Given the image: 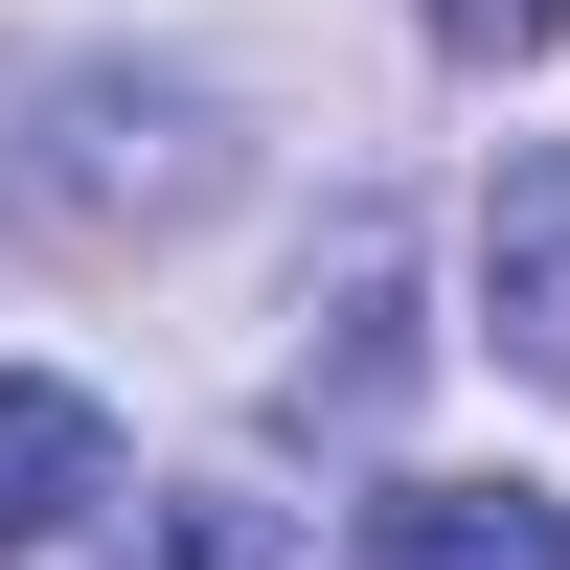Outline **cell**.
Segmentation results:
<instances>
[{"instance_id":"cell-1","label":"cell","mask_w":570,"mask_h":570,"mask_svg":"<svg viewBox=\"0 0 570 570\" xmlns=\"http://www.w3.org/2000/svg\"><path fill=\"white\" fill-rule=\"evenodd\" d=\"M480 320H502L525 389H570V137L502 160V206H480Z\"/></svg>"},{"instance_id":"cell-2","label":"cell","mask_w":570,"mask_h":570,"mask_svg":"<svg viewBox=\"0 0 570 570\" xmlns=\"http://www.w3.org/2000/svg\"><path fill=\"white\" fill-rule=\"evenodd\" d=\"M365 570H570V502L548 480H389L365 502Z\"/></svg>"},{"instance_id":"cell-3","label":"cell","mask_w":570,"mask_h":570,"mask_svg":"<svg viewBox=\"0 0 570 570\" xmlns=\"http://www.w3.org/2000/svg\"><path fill=\"white\" fill-rule=\"evenodd\" d=\"M91 502H115V411H91V389H23V365H0V548H69Z\"/></svg>"},{"instance_id":"cell-4","label":"cell","mask_w":570,"mask_h":570,"mask_svg":"<svg viewBox=\"0 0 570 570\" xmlns=\"http://www.w3.org/2000/svg\"><path fill=\"white\" fill-rule=\"evenodd\" d=\"M389 389H411V343H389V252H343V343H297V411H343V434H365Z\"/></svg>"},{"instance_id":"cell-5","label":"cell","mask_w":570,"mask_h":570,"mask_svg":"<svg viewBox=\"0 0 570 570\" xmlns=\"http://www.w3.org/2000/svg\"><path fill=\"white\" fill-rule=\"evenodd\" d=\"M137 570H320V548H297V525H274V502H252V480H183V502H160V525H137Z\"/></svg>"},{"instance_id":"cell-6","label":"cell","mask_w":570,"mask_h":570,"mask_svg":"<svg viewBox=\"0 0 570 570\" xmlns=\"http://www.w3.org/2000/svg\"><path fill=\"white\" fill-rule=\"evenodd\" d=\"M548 23H570V0H434V46H456V69H525Z\"/></svg>"}]
</instances>
